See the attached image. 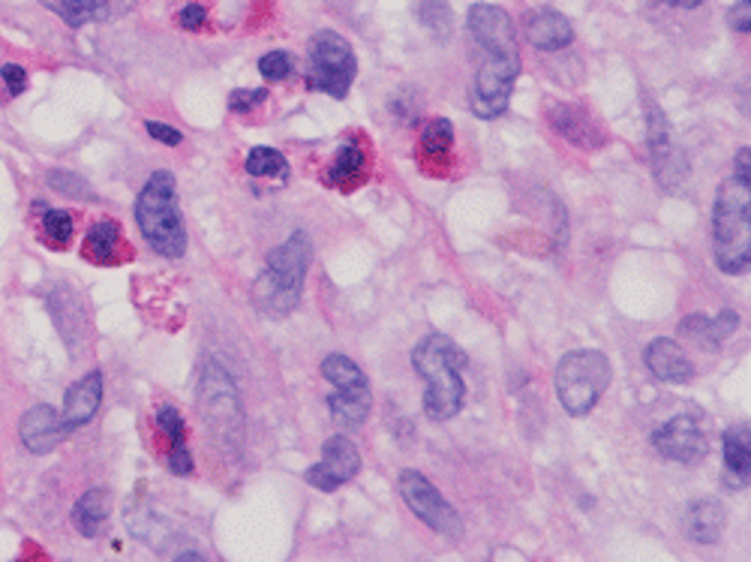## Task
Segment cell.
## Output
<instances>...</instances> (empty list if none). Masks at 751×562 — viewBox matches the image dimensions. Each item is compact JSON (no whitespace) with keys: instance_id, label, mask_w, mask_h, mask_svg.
I'll list each match as a JSON object with an SVG mask.
<instances>
[{"instance_id":"30bf717a","label":"cell","mask_w":751,"mask_h":562,"mask_svg":"<svg viewBox=\"0 0 751 562\" xmlns=\"http://www.w3.org/2000/svg\"><path fill=\"white\" fill-rule=\"evenodd\" d=\"M652 449L662 454L664 461L676 463H698L706 457L710 442L703 427L698 425V418L691 415H676L670 422H664L662 427H655L652 433Z\"/></svg>"},{"instance_id":"1f68e13d","label":"cell","mask_w":751,"mask_h":562,"mask_svg":"<svg viewBox=\"0 0 751 562\" xmlns=\"http://www.w3.org/2000/svg\"><path fill=\"white\" fill-rule=\"evenodd\" d=\"M49 184L58 190V193H63V196H82V199H90L88 184H85L82 178H75V175H70V172H63V169L51 172Z\"/></svg>"},{"instance_id":"4fadbf2b","label":"cell","mask_w":751,"mask_h":562,"mask_svg":"<svg viewBox=\"0 0 751 562\" xmlns=\"http://www.w3.org/2000/svg\"><path fill=\"white\" fill-rule=\"evenodd\" d=\"M643 362L650 367V374L658 382H674V386H686L694 379V364L689 362L686 350L676 343L674 338H655L643 352Z\"/></svg>"},{"instance_id":"ba28073f","label":"cell","mask_w":751,"mask_h":562,"mask_svg":"<svg viewBox=\"0 0 751 562\" xmlns=\"http://www.w3.org/2000/svg\"><path fill=\"white\" fill-rule=\"evenodd\" d=\"M199 403L205 422L213 430V437L220 433L225 439H238L241 433V400L235 391L232 376L225 374L220 364L208 362L201 370Z\"/></svg>"},{"instance_id":"52a82bcc","label":"cell","mask_w":751,"mask_h":562,"mask_svg":"<svg viewBox=\"0 0 751 562\" xmlns=\"http://www.w3.org/2000/svg\"><path fill=\"white\" fill-rule=\"evenodd\" d=\"M358 73V61L349 39L337 30H319L310 39V63H307V88L322 90L334 100H346Z\"/></svg>"},{"instance_id":"4dcf8cb0","label":"cell","mask_w":751,"mask_h":562,"mask_svg":"<svg viewBox=\"0 0 751 562\" xmlns=\"http://www.w3.org/2000/svg\"><path fill=\"white\" fill-rule=\"evenodd\" d=\"M42 225H46V235L54 241V244H66L73 237V217L66 211H46L42 217Z\"/></svg>"},{"instance_id":"9a60e30c","label":"cell","mask_w":751,"mask_h":562,"mask_svg":"<svg viewBox=\"0 0 751 562\" xmlns=\"http://www.w3.org/2000/svg\"><path fill=\"white\" fill-rule=\"evenodd\" d=\"M102 400V374H88L82 382H75L66 398H63V425L66 430H75V427H85L97 415Z\"/></svg>"},{"instance_id":"836d02e7","label":"cell","mask_w":751,"mask_h":562,"mask_svg":"<svg viewBox=\"0 0 751 562\" xmlns=\"http://www.w3.org/2000/svg\"><path fill=\"white\" fill-rule=\"evenodd\" d=\"M85 3L90 7V13H94L97 22H106V19H112V15L126 13V10L133 7V0H85Z\"/></svg>"},{"instance_id":"2e32d148","label":"cell","mask_w":751,"mask_h":562,"mask_svg":"<svg viewBox=\"0 0 751 562\" xmlns=\"http://www.w3.org/2000/svg\"><path fill=\"white\" fill-rule=\"evenodd\" d=\"M551 124L559 136L568 138L571 145H580V148H601V142H604L601 126L580 106L556 102L551 109Z\"/></svg>"},{"instance_id":"d4e9b609","label":"cell","mask_w":751,"mask_h":562,"mask_svg":"<svg viewBox=\"0 0 751 562\" xmlns=\"http://www.w3.org/2000/svg\"><path fill=\"white\" fill-rule=\"evenodd\" d=\"M451 145H454V126L448 118H433L421 133V150L433 160H448Z\"/></svg>"},{"instance_id":"7a4b0ae2","label":"cell","mask_w":751,"mask_h":562,"mask_svg":"<svg viewBox=\"0 0 751 562\" xmlns=\"http://www.w3.org/2000/svg\"><path fill=\"white\" fill-rule=\"evenodd\" d=\"M466 352L445 334H427L413 352L415 374L427 382L424 413L430 422H448L464 410Z\"/></svg>"},{"instance_id":"e575fe53","label":"cell","mask_w":751,"mask_h":562,"mask_svg":"<svg viewBox=\"0 0 751 562\" xmlns=\"http://www.w3.org/2000/svg\"><path fill=\"white\" fill-rule=\"evenodd\" d=\"M169 469L175 475H189L193 473V454H189L187 442H181V445H169Z\"/></svg>"},{"instance_id":"3957f363","label":"cell","mask_w":751,"mask_h":562,"mask_svg":"<svg viewBox=\"0 0 751 562\" xmlns=\"http://www.w3.org/2000/svg\"><path fill=\"white\" fill-rule=\"evenodd\" d=\"M136 223L150 251L165 259H181L187 253V225L177 208V187L172 172H153L136 201Z\"/></svg>"},{"instance_id":"cb8c5ba5","label":"cell","mask_w":751,"mask_h":562,"mask_svg":"<svg viewBox=\"0 0 751 562\" xmlns=\"http://www.w3.org/2000/svg\"><path fill=\"white\" fill-rule=\"evenodd\" d=\"M118 244H121V225L112 223V220H102L88 232L85 253L94 262L109 265L114 259V253H118Z\"/></svg>"},{"instance_id":"44dd1931","label":"cell","mask_w":751,"mask_h":562,"mask_svg":"<svg viewBox=\"0 0 751 562\" xmlns=\"http://www.w3.org/2000/svg\"><path fill=\"white\" fill-rule=\"evenodd\" d=\"M722 451H725V475L730 488H746L751 475V445H749V427H730L722 439Z\"/></svg>"},{"instance_id":"4316f807","label":"cell","mask_w":751,"mask_h":562,"mask_svg":"<svg viewBox=\"0 0 751 562\" xmlns=\"http://www.w3.org/2000/svg\"><path fill=\"white\" fill-rule=\"evenodd\" d=\"M247 172L253 178H286V157L274 148H253L247 157Z\"/></svg>"},{"instance_id":"8d00e7d4","label":"cell","mask_w":751,"mask_h":562,"mask_svg":"<svg viewBox=\"0 0 751 562\" xmlns=\"http://www.w3.org/2000/svg\"><path fill=\"white\" fill-rule=\"evenodd\" d=\"M727 22H730V27L739 30V34H749L751 0H739V3H734V7H730V13H727Z\"/></svg>"},{"instance_id":"5b68a950","label":"cell","mask_w":751,"mask_h":562,"mask_svg":"<svg viewBox=\"0 0 751 562\" xmlns=\"http://www.w3.org/2000/svg\"><path fill=\"white\" fill-rule=\"evenodd\" d=\"M310 262H313V247L307 232H295L286 244L268 253V265L253 286V298L259 304V310L286 316L298 304Z\"/></svg>"},{"instance_id":"d6986e66","label":"cell","mask_w":751,"mask_h":562,"mask_svg":"<svg viewBox=\"0 0 751 562\" xmlns=\"http://www.w3.org/2000/svg\"><path fill=\"white\" fill-rule=\"evenodd\" d=\"M686 536L698 545H715L722 533H725V509L715 500H698L691 502L682 517Z\"/></svg>"},{"instance_id":"ac0fdd59","label":"cell","mask_w":751,"mask_h":562,"mask_svg":"<svg viewBox=\"0 0 751 562\" xmlns=\"http://www.w3.org/2000/svg\"><path fill=\"white\" fill-rule=\"evenodd\" d=\"M328 410H331V418H334L340 427H361L364 422L370 418V410H373L370 382L337 388V391L328 398Z\"/></svg>"},{"instance_id":"ab89813d","label":"cell","mask_w":751,"mask_h":562,"mask_svg":"<svg viewBox=\"0 0 751 562\" xmlns=\"http://www.w3.org/2000/svg\"><path fill=\"white\" fill-rule=\"evenodd\" d=\"M737 181L749 184V148H742L737 154Z\"/></svg>"},{"instance_id":"d590c367","label":"cell","mask_w":751,"mask_h":562,"mask_svg":"<svg viewBox=\"0 0 751 562\" xmlns=\"http://www.w3.org/2000/svg\"><path fill=\"white\" fill-rule=\"evenodd\" d=\"M205 22H208V10L201 7L199 0H193V3H187V7L177 13V25L187 27V30H199Z\"/></svg>"},{"instance_id":"e0dca14e","label":"cell","mask_w":751,"mask_h":562,"mask_svg":"<svg viewBox=\"0 0 751 562\" xmlns=\"http://www.w3.org/2000/svg\"><path fill=\"white\" fill-rule=\"evenodd\" d=\"M526 37L541 51H559L575 42V27L563 13L539 10L526 19Z\"/></svg>"},{"instance_id":"60d3db41","label":"cell","mask_w":751,"mask_h":562,"mask_svg":"<svg viewBox=\"0 0 751 562\" xmlns=\"http://www.w3.org/2000/svg\"><path fill=\"white\" fill-rule=\"evenodd\" d=\"M664 3H670V7H679V10H694V7H701L703 0H664Z\"/></svg>"},{"instance_id":"f35d334b","label":"cell","mask_w":751,"mask_h":562,"mask_svg":"<svg viewBox=\"0 0 751 562\" xmlns=\"http://www.w3.org/2000/svg\"><path fill=\"white\" fill-rule=\"evenodd\" d=\"M145 130H148L150 138H157V142H163V145H172V148L184 142V136L177 133L175 126H165V124H160V121H148Z\"/></svg>"},{"instance_id":"8fae6325","label":"cell","mask_w":751,"mask_h":562,"mask_svg":"<svg viewBox=\"0 0 751 562\" xmlns=\"http://www.w3.org/2000/svg\"><path fill=\"white\" fill-rule=\"evenodd\" d=\"M358 473H361V454L355 449V442L346 437H331L322 445V461L307 469V485L331 493L352 481Z\"/></svg>"},{"instance_id":"277c9868","label":"cell","mask_w":751,"mask_h":562,"mask_svg":"<svg viewBox=\"0 0 751 562\" xmlns=\"http://www.w3.org/2000/svg\"><path fill=\"white\" fill-rule=\"evenodd\" d=\"M715 265L725 274H746L751 265V196L749 184L730 178L718 187L713 211Z\"/></svg>"},{"instance_id":"d6a6232c","label":"cell","mask_w":751,"mask_h":562,"mask_svg":"<svg viewBox=\"0 0 751 562\" xmlns=\"http://www.w3.org/2000/svg\"><path fill=\"white\" fill-rule=\"evenodd\" d=\"M268 100V90L256 88V90H232L229 94V109L232 112H253L256 106H262Z\"/></svg>"},{"instance_id":"484cf974","label":"cell","mask_w":751,"mask_h":562,"mask_svg":"<svg viewBox=\"0 0 751 562\" xmlns=\"http://www.w3.org/2000/svg\"><path fill=\"white\" fill-rule=\"evenodd\" d=\"M322 376H325L328 382L334 388H343V386H361V382H367V376H364V370L358 367V364L352 362L349 355H328L325 362H322Z\"/></svg>"},{"instance_id":"f1b7e54d","label":"cell","mask_w":751,"mask_h":562,"mask_svg":"<svg viewBox=\"0 0 751 562\" xmlns=\"http://www.w3.org/2000/svg\"><path fill=\"white\" fill-rule=\"evenodd\" d=\"M157 427H160V433H163L172 445H181V442H187V427H184V418H181V413H177L175 406H160V413H157Z\"/></svg>"},{"instance_id":"6da1fadb","label":"cell","mask_w":751,"mask_h":562,"mask_svg":"<svg viewBox=\"0 0 751 562\" xmlns=\"http://www.w3.org/2000/svg\"><path fill=\"white\" fill-rule=\"evenodd\" d=\"M469 34L476 49H481L484 63L478 66L472 82V114L481 121H493L508 109L514 82L520 75V49L514 34L512 15L493 3H476L469 10Z\"/></svg>"},{"instance_id":"8992f818","label":"cell","mask_w":751,"mask_h":562,"mask_svg":"<svg viewBox=\"0 0 751 562\" xmlns=\"http://www.w3.org/2000/svg\"><path fill=\"white\" fill-rule=\"evenodd\" d=\"M611 379L614 370L604 352L577 350L563 355V362L556 364V394L565 413L575 418L592 413L601 394L611 386Z\"/></svg>"},{"instance_id":"7402d4cb","label":"cell","mask_w":751,"mask_h":562,"mask_svg":"<svg viewBox=\"0 0 751 562\" xmlns=\"http://www.w3.org/2000/svg\"><path fill=\"white\" fill-rule=\"evenodd\" d=\"M109 514H112L109 493H106V490H88V493L73 505V526L85 538H94L102 533Z\"/></svg>"},{"instance_id":"603a6c76","label":"cell","mask_w":751,"mask_h":562,"mask_svg":"<svg viewBox=\"0 0 751 562\" xmlns=\"http://www.w3.org/2000/svg\"><path fill=\"white\" fill-rule=\"evenodd\" d=\"M364 175H367V150H364L358 142H346V145L337 150L334 163H331L328 181H331V184H340V187H352V184L361 181Z\"/></svg>"},{"instance_id":"74e56055","label":"cell","mask_w":751,"mask_h":562,"mask_svg":"<svg viewBox=\"0 0 751 562\" xmlns=\"http://www.w3.org/2000/svg\"><path fill=\"white\" fill-rule=\"evenodd\" d=\"M0 78L7 82V88H10V94H22V90L27 88V73L19 66V63H7L3 70H0Z\"/></svg>"},{"instance_id":"5bb4252c","label":"cell","mask_w":751,"mask_h":562,"mask_svg":"<svg viewBox=\"0 0 751 562\" xmlns=\"http://www.w3.org/2000/svg\"><path fill=\"white\" fill-rule=\"evenodd\" d=\"M22 442L30 454H49L63 442L66 437V425L63 418L51 406L39 403L34 410H27L25 418H22Z\"/></svg>"},{"instance_id":"ffe728a7","label":"cell","mask_w":751,"mask_h":562,"mask_svg":"<svg viewBox=\"0 0 751 562\" xmlns=\"http://www.w3.org/2000/svg\"><path fill=\"white\" fill-rule=\"evenodd\" d=\"M739 326V316L734 310H722L718 316H703V313H694L682 322V334L691 338L694 343H701L706 350H718Z\"/></svg>"},{"instance_id":"7c38bea8","label":"cell","mask_w":751,"mask_h":562,"mask_svg":"<svg viewBox=\"0 0 751 562\" xmlns=\"http://www.w3.org/2000/svg\"><path fill=\"white\" fill-rule=\"evenodd\" d=\"M647 118H650V154L652 163H655V175L664 187H676L679 178L686 175V160L674 145V133L664 121L662 109L650 100H647Z\"/></svg>"},{"instance_id":"f546056e","label":"cell","mask_w":751,"mask_h":562,"mask_svg":"<svg viewBox=\"0 0 751 562\" xmlns=\"http://www.w3.org/2000/svg\"><path fill=\"white\" fill-rule=\"evenodd\" d=\"M259 70H262L268 82H283L295 70V61H292V54H286V51H268L262 61H259Z\"/></svg>"},{"instance_id":"9c48e42d","label":"cell","mask_w":751,"mask_h":562,"mask_svg":"<svg viewBox=\"0 0 751 562\" xmlns=\"http://www.w3.org/2000/svg\"><path fill=\"white\" fill-rule=\"evenodd\" d=\"M397 485H401V497L403 502L409 505V512H413L418 521H424L433 533L451 538V541H457V538L464 536V521H460V514L454 512L448 505V500L427 481V475H421L418 469H406V473H401V481H397Z\"/></svg>"},{"instance_id":"83f0119b","label":"cell","mask_w":751,"mask_h":562,"mask_svg":"<svg viewBox=\"0 0 751 562\" xmlns=\"http://www.w3.org/2000/svg\"><path fill=\"white\" fill-rule=\"evenodd\" d=\"M46 10H51V13H58L66 22V25L73 27H82L88 25V22H94V13H90V7L85 3V0H39Z\"/></svg>"}]
</instances>
